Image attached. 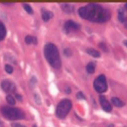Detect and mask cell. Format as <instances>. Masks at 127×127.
I'll return each mask as SVG.
<instances>
[{
	"label": "cell",
	"mask_w": 127,
	"mask_h": 127,
	"mask_svg": "<svg viewBox=\"0 0 127 127\" xmlns=\"http://www.w3.org/2000/svg\"><path fill=\"white\" fill-rule=\"evenodd\" d=\"M4 5H7V6H12L13 5V3H3Z\"/></svg>",
	"instance_id": "obj_26"
},
{
	"label": "cell",
	"mask_w": 127,
	"mask_h": 127,
	"mask_svg": "<svg viewBox=\"0 0 127 127\" xmlns=\"http://www.w3.org/2000/svg\"><path fill=\"white\" fill-rule=\"evenodd\" d=\"M15 97H16L19 101H22V96H21L20 94H15Z\"/></svg>",
	"instance_id": "obj_25"
},
{
	"label": "cell",
	"mask_w": 127,
	"mask_h": 127,
	"mask_svg": "<svg viewBox=\"0 0 127 127\" xmlns=\"http://www.w3.org/2000/svg\"><path fill=\"white\" fill-rule=\"evenodd\" d=\"M124 44L126 45V47H127V41H124Z\"/></svg>",
	"instance_id": "obj_28"
},
{
	"label": "cell",
	"mask_w": 127,
	"mask_h": 127,
	"mask_svg": "<svg viewBox=\"0 0 127 127\" xmlns=\"http://www.w3.org/2000/svg\"><path fill=\"white\" fill-rule=\"evenodd\" d=\"M1 114L8 120H19L25 118V113L22 109L13 106H2Z\"/></svg>",
	"instance_id": "obj_3"
},
{
	"label": "cell",
	"mask_w": 127,
	"mask_h": 127,
	"mask_svg": "<svg viewBox=\"0 0 127 127\" xmlns=\"http://www.w3.org/2000/svg\"><path fill=\"white\" fill-rule=\"evenodd\" d=\"M93 87L94 89L98 92V93H103L107 90V82H106V78L105 75L100 74L98 75L95 80L93 81Z\"/></svg>",
	"instance_id": "obj_5"
},
{
	"label": "cell",
	"mask_w": 127,
	"mask_h": 127,
	"mask_svg": "<svg viewBox=\"0 0 127 127\" xmlns=\"http://www.w3.org/2000/svg\"><path fill=\"white\" fill-rule=\"evenodd\" d=\"M12 127H26V126L19 124V123H12Z\"/></svg>",
	"instance_id": "obj_22"
},
{
	"label": "cell",
	"mask_w": 127,
	"mask_h": 127,
	"mask_svg": "<svg viewBox=\"0 0 127 127\" xmlns=\"http://www.w3.org/2000/svg\"><path fill=\"white\" fill-rule=\"evenodd\" d=\"M118 20L124 25L125 28H127V10L124 8H120L118 10Z\"/></svg>",
	"instance_id": "obj_9"
},
{
	"label": "cell",
	"mask_w": 127,
	"mask_h": 127,
	"mask_svg": "<svg viewBox=\"0 0 127 127\" xmlns=\"http://www.w3.org/2000/svg\"><path fill=\"white\" fill-rule=\"evenodd\" d=\"M109 127H113V125H109Z\"/></svg>",
	"instance_id": "obj_29"
},
{
	"label": "cell",
	"mask_w": 127,
	"mask_h": 127,
	"mask_svg": "<svg viewBox=\"0 0 127 127\" xmlns=\"http://www.w3.org/2000/svg\"><path fill=\"white\" fill-rule=\"evenodd\" d=\"M86 53L89 54V55H90L91 57H93V58H99V57H100V53H99L98 51L94 50V49H87V50H86Z\"/></svg>",
	"instance_id": "obj_12"
},
{
	"label": "cell",
	"mask_w": 127,
	"mask_h": 127,
	"mask_svg": "<svg viewBox=\"0 0 127 127\" xmlns=\"http://www.w3.org/2000/svg\"><path fill=\"white\" fill-rule=\"evenodd\" d=\"M5 70H6L7 73H12L13 72V67L10 64H6L5 65Z\"/></svg>",
	"instance_id": "obj_19"
},
{
	"label": "cell",
	"mask_w": 127,
	"mask_h": 127,
	"mask_svg": "<svg viewBox=\"0 0 127 127\" xmlns=\"http://www.w3.org/2000/svg\"><path fill=\"white\" fill-rule=\"evenodd\" d=\"M41 12H42V19H43V21H45V22H48V21H49L50 19H52L53 16H54L51 11H48V10H46V9H44V8H42Z\"/></svg>",
	"instance_id": "obj_10"
},
{
	"label": "cell",
	"mask_w": 127,
	"mask_h": 127,
	"mask_svg": "<svg viewBox=\"0 0 127 127\" xmlns=\"http://www.w3.org/2000/svg\"><path fill=\"white\" fill-rule=\"evenodd\" d=\"M76 97H77L78 99H85V96L83 95V93H82V92H77Z\"/></svg>",
	"instance_id": "obj_20"
},
{
	"label": "cell",
	"mask_w": 127,
	"mask_h": 127,
	"mask_svg": "<svg viewBox=\"0 0 127 127\" xmlns=\"http://www.w3.org/2000/svg\"><path fill=\"white\" fill-rule=\"evenodd\" d=\"M64 54H65V55H66V56H67V57H68V56H70V55H71V53H69V51H68V49H65V50H64Z\"/></svg>",
	"instance_id": "obj_24"
},
{
	"label": "cell",
	"mask_w": 127,
	"mask_h": 127,
	"mask_svg": "<svg viewBox=\"0 0 127 127\" xmlns=\"http://www.w3.org/2000/svg\"><path fill=\"white\" fill-rule=\"evenodd\" d=\"M99 47H101V49H102L104 52H107V51H108L107 48H106V46H105V44H103V43H100V44H99Z\"/></svg>",
	"instance_id": "obj_21"
},
{
	"label": "cell",
	"mask_w": 127,
	"mask_h": 127,
	"mask_svg": "<svg viewBox=\"0 0 127 127\" xmlns=\"http://www.w3.org/2000/svg\"><path fill=\"white\" fill-rule=\"evenodd\" d=\"M124 9H125V10H127V3L125 4V8H124Z\"/></svg>",
	"instance_id": "obj_27"
},
{
	"label": "cell",
	"mask_w": 127,
	"mask_h": 127,
	"mask_svg": "<svg viewBox=\"0 0 127 127\" xmlns=\"http://www.w3.org/2000/svg\"><path fill=\"white\" fill-rule=\"evenodd\" d=\"M62 9H63V11L64 12H65V13H71L72 12V10H73V7L72 6H70L69 4H63L62 5Z\"/></svg>",
	"instance_id": "obj_14"
},
{
	"label": "cell",
	"mask_w": 127,
	"mask_h": 127,
	"mask_svg": "<svg viewBox=\"0 0 127 127\" xmlns=\"http://www.w3.org/2000/svg\"><path fill=\"white\" fill-rule=\"evenodd\" d=\"M78 15L82 19L95 23L107 22L111 17V13L107 8H104L101 5L94 3H90L80 7L78 9Z\"/></svg>",
	"instance_id": "obj_1"
},
{
	"label": "cell",
	"mask_w": 127,
	"mask_h": 127,
	"mask_svg": "<svg viewBox=\"0 0 127 127\" xmlns=\"http://www.w3.org/2000/svg\"><path fill=\"white\" fill-rule=\"evenodd\" d=\"M23 7H24L25 11H26L28 14H33V9L31 8V6H30L29 4H26V3H24V4H23Z\"/></svg>",
	"instance_id": "obj_18"
},
{
	"label": "cell",
	"mask_w": 127,
	"mask_h": 127,
	"mask_svg": "<svg viewBox=\"0 0 127 127\" xmlns=\"http://www.w3.org/2000/svg\"><path fill=\"white\" fill-rule=\"evenodd\" d=\"M85 68H86V71L88 73H93L94 72V69H95V64L93 63H89V64H87V65H86Z\"/></svg>",
	"instance_id": "obj_16"
},
{
	"label": "cell",
	"mask_w": 127,
	"mask_h": 127,
	"mask_svg": "<svg viewBox=\"0 0 127 127\" xmlns=\"http://www.w3.org/2000/svg\"><path fill=\"white\" fill-rule=\"evenodd\" d=\"M111 103H112L114 106H116V107H122V106H124V104H125L122 100H120V99L117 98V97H112V98H111Z\"/></svg>",
	"instance_id": "obj_11"
},
{
	"label": "cell",
	"mask_w": 127,
	"mask_h": 127,
	"mask_svg": "<svg viewBox=\"0 0 127 127\" xmlns=\"http://www.w3.org/2000/svg\"><path fill=\"white\" fill-rule=\"evenodd\" d=\"M1 88H2L3 91H5L8 94L14 93L16 91V85H15V83L13 81L9 80V79H4L1 82Z\"/></svg>",
	"instance_id": "obj_6"
},
{
	"label": "cell",
	"mask_w": 127,
	"mask_h": 127,
	"mask_svg": "<svg viewBox=\"0 0 127 127\" xmlns=\"http://www.w3.org/2000/svg\"><path fill=\"white\" fill-rule=\"evenodd\" d=\"M35 99L37 100V103H38V104H41V99H39L38 94H35Z\"/></svg>",
	"instance_id": "obj_23"
},
{
	"label": "cell",
	"mask_w": 127,
	"mask_h": 127,
	"mask_svg": "<svg viewBox=\"0 0 127 127\" xmlns=\"http://www.w3.org/2000/svg\"><path fill=\"white\" fill-rule=\"evenodd\" d=\"M6 100H7L8 104H9V105H11V106L15 105V103H16V100H15V98H14V97H13L11 94H8V95L6 96Z\"/></svg>",
	"instance_id": "obj_17"
},
{
	"label": "cell",
	"mask_w": 127,
	"mask_h": 127,
	"mask_svg": "<svg viewBox=\"0 0 127 127\" xmlns=\"http://www.w3.org/2000/svg\"><path fill=\"white\" fill-rule=\"evenodd\" d=\"M70 109H71V101L69 99H63L62 101H60V103L57 106L56 115L57 117L63 119L68 114Z\"/></svg>",
	"instance_id": "obj_4"
},
{
	"label": "cell",
	"mask_w": 127,
	"mask_h": 127,
	"mask_svg": "<svg viewBox=\"0 0 127 127\" xmlns=\"http://www.w3.org/2000/svg\"><path fill=\"white\" fill-rule=\"evenodd\" d=\"M44 55H45L46 60L49 62V64L54 68H60L62 66V61H61V58H60L59 50L54 44L49 43L45 46Z\"/></svg>",
	"instance_id": "obj_2"
},
{
	"label": "cell",
	"mask_w": 127,
	"mask_h": 127,
	"mask_svg": "<svg viewBox=\"0 0 127 127\" xmlns=\"http://www.w3.org/2000/svg\"><path fill=\"white\" fill-rule=\"evenodd\" d=\"M6 36V28L2 22H0V42L5 38Z\"/></svg>",
	"instance_id": "obj_13"
},
{
	"label": "cell",
	"mask_w": 127,
	"mask_h": 127,
	"mask_svg": "<svg viewBox=\"0 0 127 127\" xmlns=\"http://www.w3.org/2000/svg\"><path fill=\"white\" fill-rule=\"evenodd\" d=\"M80 29V25L74 21H71V20H68L65 22L64 24V31L66 33H69V32H73V31H77Z\"/></svg>",
	"instance_id": "obj_7"
},
{
	"label": "cell",
	"mask_w": 127,
	"mask_h": 127,
	"mask_svg": "<svg viewBox=\"0 0 127 127\" xmlns=\"http://www.w3.org/2000/svg\"><path fill=\"white\" fill-rule=\"evenodd\" d=\"M25 43L26 44H37V39L36 38H34V37H32V36H26L25 37Z\"/></svg>",
	"instance_id": "obj_15"
},
{
	"label": "cell",
	"mask_w": 127,
	"mask_h": 127,
	"mask_svg": "<svg viewBox=\"0 0 127 127\" xmlns=\"http://www.w3.org/2000/svg\"><path fill=\"white\" fill-rule=\"evenodd\" d=\"M99 101H100V105H101V107L103 108L104 111H106V112H110V111H112V106H111L110 102L106 99L105 96L100 95V96H99Z\"/></svg>",
	"instance_id": "obj_8"
}]
</instances>
